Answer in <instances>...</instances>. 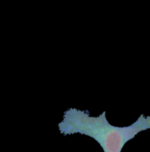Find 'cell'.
<instances>
[{
  "instance_id": "6da1fadb",
  "label": "cell",
  "mask_w": 150,
  "mask_h": 152,
  "mask_svg": "<svg viewBox=\"0 0 150 152\" xmlns=\"http://www.w3.org/2000/svg\"><path fill=\"white\" fill-rule=\"evenodd\" d=\"M58 128L65 135L81 134L93 138L104 152H121L125 144L139 133L150 129V116L141 114L130 126L117 127L108 122L106 111L93 117L88 111L69 108L64 113Z\"/></svg>"
}]
</instances>
